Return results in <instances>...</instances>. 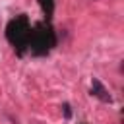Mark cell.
Segmentation results:
<instances>
[{
  "mask_svg": "<svg viewBox=\"0 0 124 124\" xmlns=\"http://www.w3.org/2000/svg\"><path fill=\"white\" fill-rule=\"evenodd\" d=\"M91 91H93V95H95L97 99H101L103 103H110V101H112L110 95H108V91H107V87H105L97 78L91 79Z\"/></svg>",
  "mask_w": 124,
  "mask_h": 124,
  "instance_id": "3",
  "label": "cell"
},
{
  "mask_svg": "<svg viewBox=\"0 0 124 124\" xmlns=\"http://www.w3.org/2000/svg\"><path fill=\"white\" fill-rule=\"evenodd\" d=\"M62 108H64V116H66V118H70V116H72V110H70V105H62Z\"/></svg>",
  "mask_w": 124,
  "mask_h": 124,
  "instance_id": "5",
  "label": "cell"
},
{
  "mask_svg": "<svg viewBox=\"0 0 124 124\" xmlns=\"http://www.w3.org/2000/svg\"><path fill=\"white\" fill-rule=\"evenodd\" d=\"M6 37H8V41L14 46L23 50L27 46V43H29V37H31V23H29V19L25 16L14 17L8 23V27H6Z\"/></svg>",
  "mask_w": 124,
  "mask_h": 124,
  "instance_id": "2",
  "label": "cell"
},
{
  "mask_svg": "<svg viewBox=\"0 0 124 124\" xmlns=\"http://www.w3.org/2000/svg\"><path fill=\"white\" fill-rule=\"evenodd\" d=\"M39 2H41V8H43L45 16H46V17H50V16H52V12H54V0H39Z\"/></svg>",
  "mask_w": 124,
  "mask_h": 124,
  "instance_id": "4",
  "label": "cell"
},
{
  "mask_svg": "<svg viewBox=\"0 0 124 124\" xmlns=\"http://www.w3.org/2000/svg\"><path fill=\"white\" fill-rule=\"evenodd\" d=\"M56 45V37L50 25L46 23H39L35 27H31V37L27 46L31 48L33 54H46L52 46Z\"/></svg>",
  "mask_w": 124,
  "mask_h": 124,
  "instance_id": "1",
  "label": "cell"
}]
</instances>
